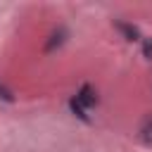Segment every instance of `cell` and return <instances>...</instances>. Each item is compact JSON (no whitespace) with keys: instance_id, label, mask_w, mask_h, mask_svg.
<instances>
[{"instance_id":"cell-7","label":"cell","mask_w":152,"mask_h":152,"mask_svg":"<svg viewBox=\"0 0 152 152\" xmlns=\"http://www.w3.org/2000/svg\"><path fill=\"white\" fill-rule=\"evenodd\" d=\"M142 57L145 59H152V38H142Z\"/></svg>"},{"instance_id":"cell-3","label":"cell","mask_w":152,"mask_h":152,"mask_svg":"<svg viewBox=\"0 0 152 152\" xmlns=\"http://www.w3.org/2000/svg\"><path fill=\"white\" fill-rule=\"evenodd\" d=\"M114 28L124 36V40H128V43H135V40H142V36H140V28L135 26V24H131V21H121V19H116L114 21Z\"/></svg>"},{"instance_id":"cell-4","label":"cell","mask_w":152,"mask_h":152,"mask_svg":"<svg viewBox=\"0 0 152 152\" xmlns=\"http://www.w3.org/2000/svg\"><path fill=\"white\" fill-rule=\"evenodd\" d=\"M138 135L145 145H152V114H147L142 121H140V128H138Z\"/></svg>"},{"instance_id":"cell-2","label":"cell","mask_w":152,"mask_h":152,"mask_svg":"<svg viewBox=\"0 0 152 152\" xmlns=\"http://www.w3.org/2000/svg\"><path fill=\"white\" fill-rule=\"evenodd\" d=\"M66 38H69V31H66L64 26H57V28L48 36V40L43 43V52H45V55H50V52L59 50V48L66 43Z\"/></svg>"},{"instance_id":"cell-6","label":"cell","mask_w":152,"mask_h":152,"mask_svg":"<svg viewBox=\"0 0 152 152\" xmlns=\"http://www.w3.org/2000/svg\"><path fill=\"white\" fill-rule=\"evenodd\" d=\"M17 97H14V90L10 88V86H5V83H0V102H7V104H12Z\"/></svg>"},{"instance_id":"cell-5","label":"cell","mask_w":152,"mask_h":152,"mask_svg":"<svg viewBox=\"0 0 152 152\" xmlns=\"http://www.w3.org/2000/svg\"><path fill=\"white\" fill-rule=\"evenodd\" d=\"M69 112H71L76 119H81L83 124H90V116H88V112H86V109H83V107H81V104L74 100V97L69 100Z\"/></svg>"},{"instance_id":"cell-1","label":"cell","mask_w":152,"mask_h":152,"mask_svg":"<svg viewBox=\"0 0 152 152\" xmlns=\"http://www.w3.org/2000/svg\"><path fill=\"white\" fill-rule=\"evenodd\" d=\"M74 100H76L83 109H90V107H97V104H100V95H97V90H95L90 83H83V86L76 90Z\"/></svg>"}]
</instances>
